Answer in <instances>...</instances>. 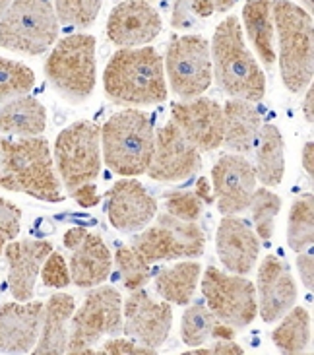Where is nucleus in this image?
Returning <instances> with one entry per match:
<instances>
[{
    "instance_id": "1",
    "label": "nucleus",
    "mask_w": 314,
    "mask_h": 355,
    "mask_svg": "<svg viewBox=\"0 0 314 355\" xmlns=\"http://www.w3.org/2000/svg\"><path fill=\"white\" fill-rule=\"evenodd\" d=\"M0 187L51 204L64 200L47 138H0Z\"/></svg>"
},
{
    "instance_id": "28",
    "label": "nucleus",
    "mask_w": 314,
    "mask_h": 355,
    "mask_svg": "<svg viewBox=\"0 0 314 355\" xmlns=\"http://www.w3.org/2000/svg\"><path fill=\"white\" fill-rule=\"evenodd\" d=\"M254 173L264 187H277L286 173V146L276 125H262L254 146Z\"/></svg>"
},
{
    "instance_id": "29",
    "label": "nucleus",
    "mask_w": 314,
    "mask_h": 355,
    "mask_svg": "<svg viewBox=\"0 0 314 355\" xmlns=\"http://www.w3.org/2000/svg\"><path fill=\"white\" fill-rule=\"evenodd\" d=\"M200 274L202 266L198 262L184 260L175 266L159 270L153 279V288L163 301L171 305H189L194 299Z\"/></svg>"
},
{
    "instance_id": "43",
    "label": "nucleus",
    "mask_w": 314,
    "mask_h": 355,
    "mask_svg": "<svg viewBox=\"0 0 314 355\" xmlns=\"http://www.w3.org/2000/svg\"><path fill=\"white\" fill-rule=\"evenodd\" d=\"M70 196L82 206V208H94L101 202V194L97 191L96 182H86L70 192Z\"/></svg>"
},
{
    "instance_id": "25",
    "label": "nucleus",
    "mask_w": 314,
    "mask_h": 355,
    "mask_svg": "<svg viewBox=\"0 0 314 355\" xmlns=\"http://www.w3.org/2000/svg\"><path fill=\"white\" fill-rule=\"evenodd\" d=\"M262 116L250 101L229 99L223 105V144L235 154L248 155L254 152Z\"/></svg>"
},
{
    "instance_id": "36",
    "label": "nucleus",
    "mask_w": 314,
    "mask_h": 355,
    "mask_svg": "<svg viewBox=\"0 0 314 355\" xmlns=\"http://www.w3.org/2000/svg\"><path fill=\"white\" fill-rule=\"evenodd\" d=\"M103 0H55V14L58 24L68 28L87 29L96 24Z\"/></svg>"
},
{
    "instance_id": "8",
    "label": "nucleus",
    "mask_w": 314,
    "mask_h": 355,
    "mask_svg": "<svg viewBox=\"0 0 314 355\" xmlns=\"http://www.w3.org/2000/svg\"><path fill=\"white\" fill-rule=\"evenodd\" d=\"M67 354H94L103 336L123 332V299L113 286H97L72 315Z\"/></svg>"
},
{
    "instance_id": "26",
    "label": "nucleus",
    "mask_w": 314,
    "mask_h": 355,
    "mask_svg": "<svg viewBox=\"0 0 314 355\" xmlns=\"http://www.w3.org/2000/svg\"><path fill=\"white\" fill-rule=\"evenodd\" d=\"M45 126L47 109L35 97H14L0 107V135L31 138L43 135Z\"/></svg>"
},
{
    "instance_id": "17",
    "label": "nucleus",
    "mask_w": 314,
    "mask_h": 355,
    "mask_svg": "<svg viewBox=\"0 0 314 355\" xmlns=\"http://www.w3.org/2000/svg\"><path fill=\"white\" fill-rule=\"evenodd\" d=\"M171 121L198 152L223 146V107L216 99L200 96L173 103Z\"/></svg>"
},
{
    "instance_id": "13",
    "label": "nucleus",
    "mask_w": 314,
    "mask_h": 355,
    "mask_svg": "<svg viewBox=\"0 0 314 355\" xmlns=\"http://www.w3.org/2000/svg\"><path fill=\"white\" fill-rule=\"evenodd\" d=\"M200 169V152L184 138L181 128L173 121L155 130L152 162H150L148 171H146L153 181H184Z\"/></svg>"
},
{
    "instance_id": "10",
    "label": "nucleus",
    "mask_w": 314,
    "mask_h": 355,
    "mask_svg": "<svg viewBox=\"0 0 314 355\" xmlns=\"http://www.w3.org/2000/svg\"><path fill=\"white\" fill-rule=\"evenodd\" d=\"M152 225H146L138 235H134V249L150 264L167 260L196 259L204 254L206 235L196 225V221H182L169 216L167 211L155 214Z\"/></svg>"
},
{
    "instance_id": "44",
    "label": "nucleus",
    "mask_w": 314,
    "mask_h": 355,
    "mask_svg": "<svg viewBox=\"0 0 314 355\" xmlns=\"http://www.w3.org/2000/svg\"><path fill=\"white\" fill-rule=\"evenodd\" d=\"M297 270H299V276H301V282L308 291L314 289V259L313 252H299L297 257Z\"/></svg>"
},
{
    "instance_id": "47",
    "label": "nucleus",
    "mask_w": 314,
    "mask_h": 355,
    "mask_svg": "<svg viewBox=\"0 0 314 355\" xmlns=\"http://www.w3.org/2000/svg\"><path fill=\"white\" fill-rule=\"evenodd\" d=\"M303 113H305V119L308 125L314 123V89L313 84L306 87V96H305V103H303Z\"/></svg>"
},
{
    "instance_id": "34",
    "label": "nucleus",
    "mask_w": 314,
    "mask_h": 355,
    "mask_svg": "<svg viewBox=\"0 0 314 355\" xmlns=\"http://www.w3.org/2000/svg\"><path fill=\"white\" fill-rule=\"evenodd\" d=\"M114 262L123 279V286L128 291H136L150 282V276H152L150 262L143 259L132 245H123L121 249H116Z\"/></svg>"
},
{
    "instance_id": "33",
    "label": "nucleus",
    "mask_w": 314,
    "mask_h": 355,
    "mask_svg": "<svg viewBox=\"0 0 314 355\" xmlns=\"http://www.w3.org/2000/svg\"><path fill=\"white\" fill-rule=\"evenodd\" d=\"M248 208L252 211L254 233L258 239L268 241L276 231V218L281 210V198L268 187H256Z\"/></svg>"
},
{
    "instance_id": "48",
    "label": "nucleus",
    "mask_w": 314,
    "mask_h": 355,
    "mask_svg": "<svg viewBox=\"0 0 314 355\" xmlns=\"http://www.w3.org/2000/svg\"><path fill=\"white\" fill-rule=\"evenodd\" d=\"M10 4H12V0H0V18L4 16V12L8 10Z\"/></svg>"
},
{
    "instance_id": "45",
    "label": "nucleus",
    "mask_w": 314,
    "mask_h": 355,
    "mask_svg": "<svg viewBox=\"0 0 314 355\" xmlns=\"http://www.w3.org/2000/svg\"><path fill=\"white\" fill-rule=\"evenodd\" d=\"M194 192H196V196H198L204 204H216L213 191H211V182L208 181V177H200V179L196 181Z\"/></svg>"
},
{
    "instance_id": "37",
    "label": "nucleus",
    "mask_w": 314,
    "mask_h": 355,
    "mask_svg": "<svg viewBox=\"0 0 314 355\" xmlns=\"http://www.w3.org/2000/svg\"><path fill=\"white\" fill-rule=\"evenodd\" d=\"M235 0H175L171 24L173 28L189 26V18H209L216 12H227L233 8Z\"/></svg>"
},
{
    "instance_id": "4",
    "label": "nucleus",
    "mask_w": 314,
    "mask_h": 355,
    "mask_svg": "<svg viewBox=\"0 0 314 355\" xmlns=\"http://www.w3.org/2000/svg\"><path fill=\"white\" fill-rule=\"evenodd\" d=\"M272 12L284 86L291 94H301L313 84L314 78L313 14L291 0H272Z\"/></svg>"
},
{
    "instance_id": "41",
    "label": "nucleus",
    "mask_w": 314,
    "mask_h": 355,
    "mask_svg": "<svg viewBox=\"0 0 314 355\" xmlns=\"http://www.w3.org/2000/svg\"><path fill=\"white\" fill-rule=\"evenodd\" d=\"M94 354H107V355H150L157 354L152 347H146L138 344L136 340H126V338H113L109 342H105L101 349H94Z\"/></svg>"
},
{
    "instance_id": "40",
    "label": "nucleus",
    "mask_w": 314,
    "mask_h": 355,
    "mask_svg": "<svg viewBox=\"0 0 314 355\" xmlns=\"http://www.w3.org/2000/svg\"><path fill=\"white\" fill-rule=\"evenodd\" d=\"M19 227H21V210L16 204L0 196V254L4 252V247L10 241L18 237Z\"/></svg>"
},
{
    "instance_id": "19",
    "label": "nucleus",
    "mask_w": 314,
    "mask_h": 355,
    "mask_svg": "<svg viewBox=\"0 0 314 355\" xmlns=\"http://www.w3.org/2000/svg\"><path fill=\"white\" fill-rule=\"evenodd\" d=\"M157 214V202L142 182L123 179L107 192V216L114 230L138 233L150 225Z\"/></svg>"
},
{
    "instance_id": "46",
    "label": "nucleus",
    "mask_w": 314,
    "mask_h": 355,
    "mask_svg": "<svg viewBox=\"0 0 314 355\" xmlns=\"http://www.w3.org/2000/svg\"><path fill=\"white\" fill-rule=\"evenodd\" d=\"M303 167H305L306 175L313 179L314 177V142L308 140L303 148Z\"/></svg>"
},
{
    "instance_id": "42",
    "label": "nucleus",
    "mask_w": 314,
    "mask_h": 355,
    "mask_svg": "<svg viewBox=\"0 0 314 355\" xmlns=\"http://www.w3.org/2000/svg\"><path fill=\"white\" fill-rule=\"evenodd\" d=\"M245 349L243 346H238L235 340H216L209 347L196 346L191 354L194 355H237L243 354Z\"/></svg>"
},
{
    "instance_id": "2",
    "label": "nucleus",
    "mask_w": 314,
    "mask_h": 355,
    "mask_svg": "<svg viewBox=\"0 0 314 355\" xmlns=\"http://www.w3.org/2000/svg\"><path fill=\"white\" fill-rule=\"evenodd\" d=\"M105 94L119 105H155L167 97L165 68L153 47H123L114 53L103 74Z\"/></svg>"
},
{
    "instance_id": "21",
    "label": "nucleus",
    "mask_w": 314,
    "mask_h": 355,
    "mask_svg": "<svg viewBox=\"0 0 314 355\" xmlns=\"http://www.w3.org/2000/svg\"><path fill=\"white\" fill-rule=\"evenodd\" d=\"M41 318V301L29 299L0 305V352L29 354L37 344Z\"/></svg>"
},
{
    "instance_id": "22",
    "label": "nucleus",
    "mask_w": 314,
    "mask_h": 355,
    "mask_svg": "<svg viewBox=\"0 0 314 355\" xmlns=\"http://www.w3.org/2000/svg\"><path fill=\"white\" fill-rule=\"evenodd\" d=\"M216 249L221 264L238 276H247L254 270L258 254H260V239L250 230L247 221L225 216L219 221L216 233Z\"/></svg>"
},
{
    "instance_id": "38",
    "label": "nucleus",
    "mask_w": 314,
    "mask_h": 355,
    "mask_svg": "<svg viewBox=\"0 0 314 355\" xmlns=\"http://www.w3.org/2000/svg\"><path fill=\"white\" fill-rule=\"evenodd\" d=\"M165 211L182 221H196L202 216L204 202L196 196L194 191H167L163 192Z\"/></svg>"
},
{
    "instance_id": "7",
    "label": "nucleus",
    "mask_w": 314,
    "mask_h": 355,
    "mask_svg": "<svg viewBox=\"0 0 314 355\" xmlns=\"http://www.w3.org/2000/svg\"><path fill=\"white\" fill-rule=\"evenodd\" d=\"M58 26L51 0H12L0 18V47L39 57L57 43Z\"/></svg>"
},
{
    "instance_id": "9",
    "label": "nucleus",
    "mask_w": 314,
    "mask_h": 355,
    "mask_svg": "<svg viewBox=\"0 0 314 355\" xmlns=\"http://www.w3.org/2000/svg\"><path fill=\"white\" fill-rule=\"evenodd\" d=\"M55 162L62 187L72 192L101 173V128L89 121L67 126L55 142Z\"/></svg>"
},
{
    "instance_id": "35",
    "label": "nucleus",
    "mask_w": 314,
    "mask_h": 355,
    "mask_svg": "<svg viewBox=\"0 0 314 355\" xmlns=\"http://www.w3.org/2000/svg\"><path fill=\"white\" fill-rule=\"evenodd\" d=\"M35 86L33 70L21 62L0 57V101L21 97Z\"/></svg>"
},
{
    "instance_id": "31",
    "label": "nucleus",
    "mask_w": 314,
    "mask_h": 355,
    "mask_svg": "<svg viewBox=\"0 0 314 355\" xmlns=\"http://www.w3.org/2000/svg\"><path fill=\"white\" fill-rule=\"evenodd\" d=\"M274 328L272 340L281 354H303L313 342L311 313L305 307H291Z\"/></svg>"
},
{
    "instance_id": "11",
    "label": "nucleus",
    "mask_w": 314,
    "mask_h": 355,
    "mask_svg": "<svg viewBox=\"0 0 314 355\" xmlns=\"http://www.w3.org/2000/svg\"><path fill=\"white\" fill-rule=\"evenodd\" d=\"M163 68L167 72L173 94L182 101L200 97L211 86V53L204 35H175L167 45Z\"/></svg>"
},
{
    "instance_id": "5",
    "label": "nucleus",
    "mask_w": 314,
    "mask_h": 355,
    "mask_svg": "<svg viewBox=\"0 0 314 355\" xmlns=\"http://www.w3.org/2000/svg\"><path fill=\"white\" fill-rule=\"evenodd\" d=\"M153 121L140 109L114 113L101 128L105 165L116 175L136 177L148 171L153 152Z\"/></svg>"
},
{
    "instance_id": "24",
    "label": "nucleus",
    "mask_w": 314,
    "mask_h": 355,
    "mask_svg": "<svg viewBox=\"0 0 314 355\" xmlns=\"http://www.w3.org/2000/svg\"><path fill=\"white\" fill-rule=\"evenodd\" d=\"M76 311V299L68 293H55L43 303V318L35 347V355L67 354L68 334H70V318Z\"/></svg>"
},
{
    "instance_id": "20",
    "label": "nucleus",
    "mask_w": 314,
    "mask_h": 355,
    "mask_svg": "<svg viewBox=\"0 0 314 355\" xmlns=\"http://www.w3.org/2000/svg\"><path fill=\"white\" fill-rule=\"evenodd\" d=\"M258 313L264 322H276L295 307L297 284L291 270L276 254H268L258 268Z\"/></svg>"
},
{
    "instance_id": "18",
    "label": "nucleus",
    "mask_w": 314,
    "mask_h": 355,
    "mask_svg": "<svg viewBox=\"0 0 314 355\" xmlns=\"http://www.w3.org/2000/svg\"><path fill=\"white\" fill-rule=\"evenodd\" d=\"M162 29L159 12L146 0H124L111 10L107 19V35L119 47L150 45Z\"/></svg>"
},
{
    "instance_id": "15",
    "label": "nucleus",
    "mask_w": 314,
    "mask_h": 355,
    "mask_svg": "<svg viewBox=\"0 0 314 355\" xmlns=\"http://www.w3.org/2000/svg\"><path fill=\"white\" fill-rule=\"evenodd\" d=\"M64 247L70 249V284L82 289L101 286L111 276L113 259L105 241L86 227H70L64 233Z\"/></svg>"
},
{
    "instance_id": "6",
    "label": "nucleus",
    "mask_w": 314,
    "mask_h": 355,
    "mask_svg": "<svg viewBox=\"0 0 314 355\" xmlns=\"http://www.w3.org/2000/svg\"><path fill=\"white\" fill-rule=\"evenodd\" d=\"M45 76L67 101H86L97 82L96 37L72 33L60 39L45 62Z\"/></svg>"
},
{
    "instance_id": "14",
    "label": "nucleus",
    "mask_w": 314,
    "mask_h": 355,
    "mask_svg": "<svg viewBox=\"0 0 314 355\" xmlns=\"http://www.w3.org/2000/svg\"><path fill=\"white\" fill-rule=\"evenodd\" d=\"M171 327V303L153 299L142 288L130 291L123 307V332L126 336L157 352L169 338Z\"/></svg>"
},
{
    "instance_id": "49",
    "label": "nucleus",
    "mask_w": 314,
    "mask_h": 355,
    "mask_svg": "<svg viewBox=\"0 0 314 355\" xmlns=\"http://www.w3.org/2000/svg\"><path fill=\"white\" fill-rule=\"evenodd\" d=\"M301 2H303V4H305V6H306V12H308V14H313L314 0H301Z\"/></svg>"
},
{
    "instance_id": "3",
    "label": "nucleus",
    "mask_w": 314,
    "mask_h": 355,
    "mask_svg": "<svg viewBox=\"0 0 314 355\" xmlns=\"http://www.w3.org/2000/svg\"><path fill=\"white\" fill-rule=\"evenodd\" d=\"M209 53L216 82L225 94L250 103L266 96L264 70L248 51L237 16H227L216 28Z\"/></svg>"
},
{
    "instance_id": "32",
    "label": "nucleus",
    "mask_w": 314,
    "mask_h": 355,
    "mask_svg": "<svg viewBox=\"0 0 314 355\" xmlns=\"http://www.w3.org/2000/svg\"><path fill=\"white\" fill-rule=\"evenodd\" d=\"M314 241V196L303 194L297 198L289 211L287 221V243L295 252L308 249Z\"/></svg>"
},
{
    "instance_id": "12",
    "label": "nucleus",
    "mask_w": 314,
    "mask_h": 355,
    "mask_svg": "<svg viewBox=\"0 0 314 355\" xmlns=\"http://www.w3.org/2000/svg\"><path fill=\"white\" fill-rule=\"evenodd\" d=\"M200 282L204 303L221 322L235 330L252 324L258 315V301L250 279L209 266Z\"/></svg>"
},
{
    "instance_id": "16",
    "label": "nucleus",
    "mask_w": 314,
    "mask_h": 355,
    "mask_svg": "<svg viewBox=\"0 0 314 355\" xmlns=\"http://www.w3.org/2000/svg\"><path fill=\"white\" fill-rule=\"evenodd\" d=\"M256 189L254 165L241 154H223L211 169V191L223 216L245 211Z\"/></svg>"
},
{
    "instance_id": "30",
    "label": "nucleus",
    "mask_w": 314,
    "mask_h": 355,
    "mask_svg": "<svg viewBox=\"0 0 314 355\" xmlns=\"http://www.w3.org/2000/svg\"><path fill=\"white\" fill-rule=\"evenodd\" d=\"M237 330L221 322L204 301H196L184 311L181 338L186 346H204L209 340H235Z\"/></svg>"
},
{
    "instance_id": "39",
    "label": "nucleus",
    "mask_w": 314,
    "mask_h": 355,
    "mask_svg": "<svg viewBox=\"0 0 314 355\" xmlns=\"http://www.w3.org/2000/svg\"><path fill=\"white\" fill-rule=\"evenodd\" d=\"M41 282L45 288L53 289H62L70 286V270H68V262L64 257L57 252V250H51L49 257L43 260V266H41Z\"/></svg>"
},
{
    "instance_id": "23",
    "label": "nucleus",
    "mask_w": 314,
    "mask_h": 355,
    "mask_svg": "<svg viewBox=\"0 0 314 355\" xmlns=\"http://www.w3.org/2000/svg\"><path fill=\"white\" fill-rule=\"evenodd\" d=\"M53 250V243L37 239L10 241L4 247L8 262V288L16 301H29L35 291V282L43 260Z\"/></svg>"
},
{
    "instance_id": "27",
    "label": "nucleus",
    "mask_w": 314,
    "mask_h": 355,
    "mask_svg": "<svg viewBox=\"0 0 314 355\" xmlns=\"http://www.w3.org/2000/svg\"><path fill=\"white\" fill-rule=\"evenodd\" d=\"M243 26L252 47L258 53V58L266 68H274L277 55L274 47L276 26L272 0H247V4L243 6Z\"/></svg>"
}]
</instances>
